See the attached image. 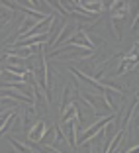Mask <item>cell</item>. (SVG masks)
<instances>
[{
	"label": "cell",
	"mask_w": 139,
	"mask_h": 153,
	"mask_svg": "<svg viewBox=\"0 0 139 153\" xmlns=\"http://www.w3.org/2000/svg\"><path fill=\"white\" fill-rule=\"evenodd\" d=\"M114 120H116V114H108V116L98 118L94 124H90L88 128H84V130L81 131V137L76 140V145H86V143H90V141H92L96 135L104 130V126H106L108 122H114Z\"/></svg>",
	"instance_id": "cell-1"
},
{
	"label": "cell",
	"mask_w": 139,
	"mask_h": 153,
	"mask_svg": "<svg viewBox=\"0 0 139 153\" xmlns=\"http://www.w3.org/2000/svg\"><path fill=\"white\" fill-rule=\"evenodd\" d=\"M81 130V126L76 124V120H71V122H65L61 131L65 135V141H67L71 147H76V131Z\"/></svg>",
	"instance_id": "cell-2"
},
{
	"label": "cell",
	"mask_w": 139,
	"mask_h": 153,
	"mask_svg": "<svg viewBox=\"0 0 139 153\" xmlns=\"http://www.w3.org/2000/svg\"><path fill=\"white\" fill-rule=\"evenodd\" d=\"M45 131H47L45 122L43 120H37L35 124L27 130V140H30V143H37V141H41V137H43Z\"/></svg>",
	"instance_id": "cell-3"
},
{
	"label": "cell",
	"mask_w": 139,
	"mask_h": 153,
	"mask_svg": "<svg viewBox=\"0 0 139 153\" xmlns=\"http://www.w3.org/2000/svg\"><path fill=\"white\" fill-rule=\"evenodd\" d=\"M75 118H76V102H71V104H69V108L59 116V122L65 124V122H71V120H75Z\"/></svg>",
	"instance_id": "cell-4"
},
{
	"label": "cell",
	"mask_w": 139,
	"mask_h": 153,
	"mask_svg": "<svg viewBox=\"0 0 139 153\" xmlns=\"http://www.w3.org/2000/svg\"><path fill=\"white\" fill-rule=\"evenodd\" d=\"M69 104H71V85H67L63 88V96H61V106H59V116L69 108Z\"/></svg>",
	"instance_id": "cell-5"
},
{
	"label": "cell",
	"mask_w": 139,
	"mask_h": 153,
	"mask_svg": "<svg viewBox=\"0 0 139 153\" xmlns=\"http://www.w3.org/2000/svg\"><path fill=\"white\" fill-rule=\"evenodd\" d=\"M8 140H10V143H12V147L16 149L18 153H33L30 145H26V143H22V141H18L16 137H8Z\"/></svg>",
	"instance_id": "cell-6"
},
{
	"label": "cell",
	"mask_w": 139,
	"mask_h": 153,
	"mask_svg": "<svg viewBox=\"0 0 139 153\" xmlns=\"http://www.w3.org/2000/svg\"><path fill=\"white\" fill-rule=\"evenodd\" d=\"M129 124H131V128H133L135 135H139V106L135 108V112H133V116H131ZM129 124H127V126H129Z\"/></svg>",
	"instance_id": "cell-7"
},
{
	"label": "cell",
	"mask_w": 139,
	"mask_h": 153,
	"mask_svg": "<svg viewBox=\"0 0 139 153\" xmlns=\"http://www.w3.org/2000/svg\"><path fill=\"white\" fill-rule=\"evenodd\" d=\"M126 153H139V145H135V147H129Z\"/></svg>",
	"instance_id": "cell-8"
}]
</instances>
